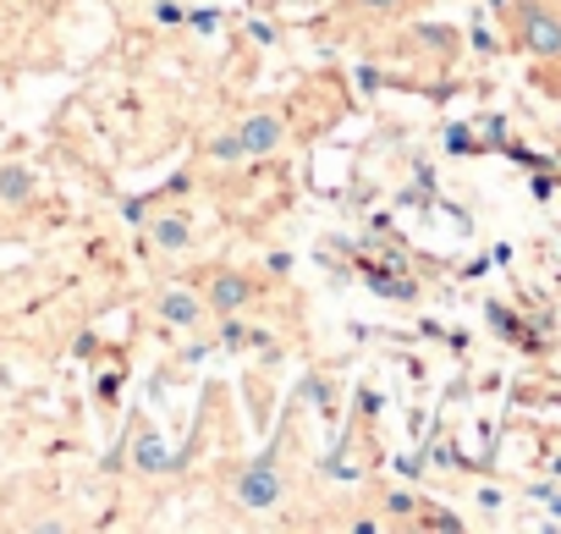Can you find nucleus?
Masks as SVG:
<instances>
[{
	"label": "nucleus",
	"mask_w": 561,
	"mask_h": 534,
	"mask_svg": "<svg viewBox=\"0 0 561 534\" xmlns=\"http://www.w3.org/2000/svg\"><path fill=\"white\" fill-rule=\"evenodd\" d=\"M209 155H215L220 166H237V160H248V155H242V138H237V127H231V133H220V138L209 144Z\"/></svg>",
	"instance_id": "1a4fd4ad"
},
{
	"label": "nucleus",
	"mask_w": 561,
	"mask_h": 534,
	"mask_svg": "<svg viewBox=\"0 0 561 534\" xmlns=\"http://www.w3.org/2000/svg\"><path fill=\"white\" fill-rule=\"evenodd\" d=\"M386 507H391V512H413V507H419V501H413V496H408V490H391V496H386Z\"/></svg>",
	"instance_id": "f8f14e48"
},
{
	"label": "nucleus",
	"mask_w": 561,
	"mask_h": 534,
	"mask_svg": "<svg viewBox=\"0 0 561 534\" xmlns=\"http://www.w3.org/2000/svg\"><path fill=\"white\" fill-rule=\"evenodd\" d=\"M358 7H369V12H397L402 0H358Z\"/></svg>",
	"instance_id": "ddd939ff"
},
{
	"label": "nucleus",
	"mask_w": 561,
	"mask_h": 534,
	"mask_svg": "<svg viewBox=\"0 0 561 534\" xmlns=\"http://www.w3.org/2000/svg\"><path fill=\"white\" fill-rule=\"evenodd\" d=\"M280 496H287V485H280V468H275L270 452L237 474V507H248V512H270V507H280Z\"/></svg>",
	"instance_id": "f257e3e1"
},
{
	"label": "nucleus",
	"mask_w": 561,
	"mask_h": 534,
	"mask_svg": "<svg viewBox=\"0 0 561 534\" xmlns=\"http://www.w3.org/2000/svg\"><path fill=\"white\" fill-rule=\"evenodd\" d=\"M34 193H39V177H34V166H23V160H7V166H0V204L23 209Z\"/></svg>",
	"instance_id": "0eeeda50"
},
{
	"label": "nucleus",
	"mask_w": 561,
	"mask_h": 534,
	"mask_svg": "<svg viewBox=\"0 0 561 534\" xmlns=\"http://www.w3.org/2000/svg\"><path fill=\"white\" fill-rule=\"evenodd\" d=\"M182 29H193V34H215V29H220V12H209V7H204V12H187Z\"/></svg>",
	"instance_id": "9b49d317"
},
{
	"label": "nucleus",
	"mask_w": 561,
	"mask_h": 534,
	"mask_svg": "<svg viewBox=\"0 0 561 534\" xmlns=\"http://www.w3.org/2000/svg\"><path fill=\"white\" fill-rule=\"evenodd\" d=\"M149 242L165 248V253H182L193 242V220L187 215H160V220H149Z\"/></svg>",
	"instance_id": "6e6552de"
},
{
	"label": "nucleus",
	"mask_w": 561,
	"mask_h": 534,
	"mask_svg": "<svg viewBox=\"0 0 561 534\" xmlns=\"http://www.w3.org/2000/svg\"><path fill=\"white\" fill-rule=\"evenodd\" d=\"M160 320L176 326V331H187V326L204 320V298L187 293V287H165V293H160Z\"/></svg>",
	"instance_id": "423d86ee"
},
{
	"label": "nucleus",
	"mask_w": 561,
	"mask_h": 534,
	"mask_svg": "<svg viewBox=\"0 0 561 534\" xmlns=\"http://www.w3.org/2000/svg\"><path fill=\"white\" fill-rule=\"evenodd\" d=\"M133 468H138V474H149V479L176 474V452H171L154 430H138V441H133Z\"/></svg>",
	"instance_id": "39448f33"
},
{
	"label": "nucleus",
	"mask_w": 561,
	"mask_h": 534,
	"mask_svg": "<svg viewBox=\"0 0 561 534\" xmlns=\"http://www.w3.org/2000/svg\"><path fill=\"white\" fill-rule=\"evenodd\" d=\"M253 282L248 276H237V271H220V276H209V293H204V309H215V315H237V309H248L253 304Z\"/></svg>",
	"instance_id": "20e7f679"
},
{
	"label": "nucleus",
	"mask_w": 561,
	"mask_h": 534,
	"mask_svg": "<svg viewBox=\"0 0 561 534\" xmlns=\"http://www.w3.org/2000/svg\"><path fill=\"white\" fill-rule=\"evenodd\" d=\"M237 138H242V155H248V160H264V155L280 149V138H287V122H280L275 111H253V116L237 122Z\"/></svg>",
	"instance_id": "f03ea898"
},
{
	"label": "nucleus",
	"mask_w": 561,
	"mask_h": 534,
	"mask_svg": "<svg viewBox=\"0 0 561 534\" xmlns=\"http://www.w3.org/2000/svg\"><path fill=\"white\" fill-rule=\"evenodd\" d=\"M154 23H160V29H182V23H187V12L176 7V0H160V7H154Z\"/></svg>",
	"instance_id": "9d476101"
},
{
	"label": "nucleus",
	"mask_w": 561,
	"mask_h": 534,
	"mask_svg": "<svg viewBox=\"0 0 561 534\" xmlns=\"http://www.w3.org/2000/svg\"><path fill=\"white\" fill-rule=\"evenodd\" d=\"M287 7H314V0H287Z\"/></svg>",
	"instance_id": "4468645a"
},
{
	"label": "nucleus",
	"mask_w": 561,
	"mask_h": 534,
	"mask_svg": "<svg viewBox=\"0 0 561 534\" xmlns=\"http://www.w3.org/2000/svg\"><path fill=\"white\" fill-rule=\"evenodd\" d=\"M517 34H523V45L534 56H561V18L545 12V7H534V0L517 12Z\"/></svg>",
	"instance_id": "7ed1b4c3"
}]
</instances>
